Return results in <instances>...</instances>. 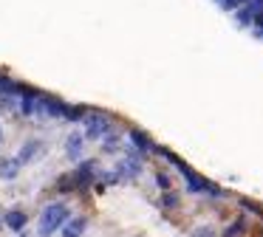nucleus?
<instances>
[{
    "mask_svg": "<svg viewBox=\"0 0 263 237\" xmlns=\"http://www.w3.org/2000/svg\"><path fill=\"white\" fill-rule=\"evenodd\" d=\"M63 217H65V209H63V206H51L48 212L43 215L40 231H43V234H51V231H54V229L60 226V220H63Z\"/></svg>",
    "mask_w": 263,
    "mask_h": 237,
    "instance_id": "nucleus-1",
    "label": "nucleus"
},
{
    "mask_svg": "<svg viewBox=\"0 0 263 237\" xmlns=\"http://www.w3.org/2000/svg\"><path fill=\"white\" fill-rule=\"evenodd\" d=\"M82 229H85V220H82V217H77L74 223H68V229H65V237H79V234H82Z\"/></svg>",
    "mask_w": 263,
    "mask_h": 237,
    "instance_id": "nucleus-2",
    "label": "nucleus"
},
{
    "mask_svg": "<svg viewBox=\"0 0 263 237\" xmlns=\"http://www.w3.org/2000/svg\"><path fill=\"white\" fill-rule=\"evenodd\" d=\"M6 223H9V226H12V229H20L23 223H26V217H23L20 212H12V215L6 217Z\"/></svg>",
    "mask_w": 263,
    "mask_h": 237,
    "instance_id": "nucleus-3",
    "label": "nucleus"
}]
</instances>
